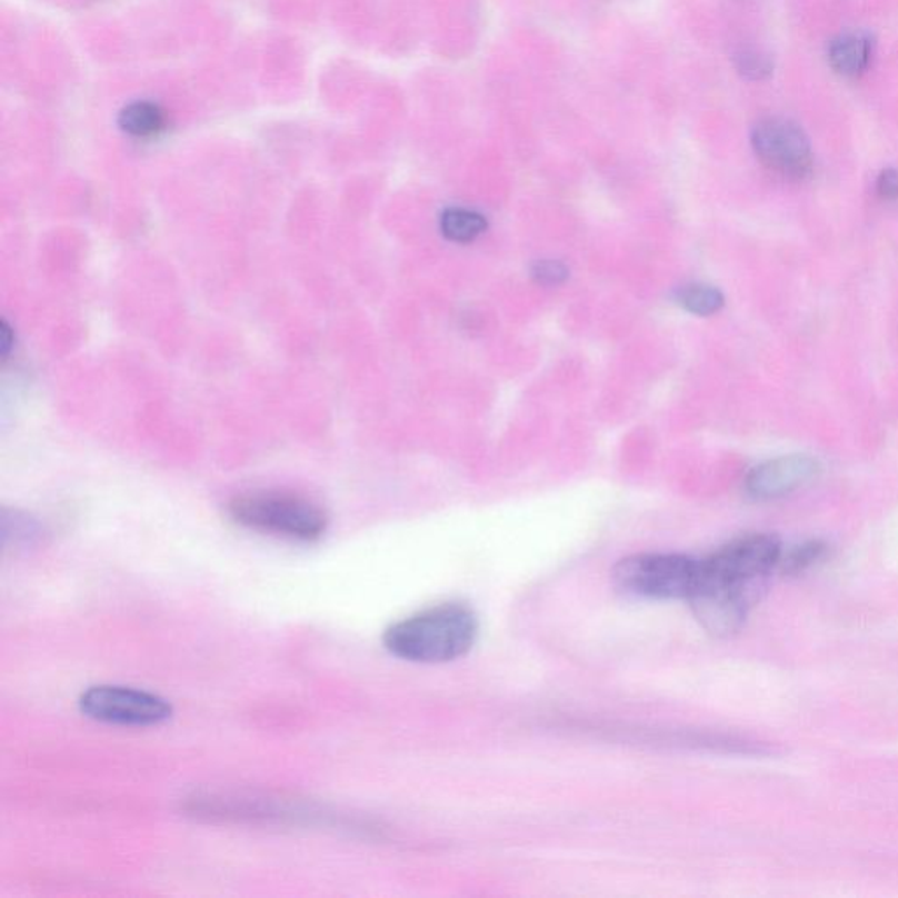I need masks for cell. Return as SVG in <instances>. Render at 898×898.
Segmentation results:
<instances>
[{
    "mask_svg": "<svg viewBox=\"0 0 898 898\" xmlns=\"http://www.w3.org/2000/svg\"><path fill=\"white\" fill-rule=\"evenodd\" d=\"M781 555L778 537L749 533L699 560L688 602L707 632L725 637L742 627Z\"/></svg>",
    "mask_w": 898,
    "mask_h": 898,
    "instance_id": "obj_1",
    "label": "cell"
},
{
    "mask_svg": "<svg viewBox=\"0 0 898 898\" xmlns=\"http://www.w3.org/2000/svg\"><path fill=\"white\" fill-rule=\"evenodd\" d=\"M478 637V618L463 603H441L391 625L385 646L391 655L417 663H442L469 653Z\"/></svg>",
    "mask_w": 898,
    "mask_h": 898,
    "instance_id": "obj_2",
    "label": "cell"
},
{
    "mask_svg": "<svg viewBox=\"0 0 898 898\" xmlns=\"http://www.w3.org/2000/svg\"><path fill=\"white\" fill-rule=\"evenodd\" d=\"M230 516L246 529L272 533L291 541H317L327 530V515L305 497L260 491L230 502Z\"/></svg>",
    "mask_w": 898,
    "mask_h": 898,
    "instance_id": "obj_3",
    "label": "cell"
},
{
    "mask_svg": "<svg viewBox=\"0 0 898 898\" xmlns=\"http://www.w3.org/2000/svg\"><path fill=\"white\" fill-rule=\"evenodd\" d=\"M699 560L685 555H636L612 570L616 587L642 599L688 600Z\"/></svg>",
    "mask_w": 898,
    "mask_h": 898,
    "instance_id": "obj_4",
    "label": "cell"
},
{
    "mask_svg": "<svg viewBox=\"0 0 898 898\" xmlns=\"http://www.w3.org/2000/svg\"><path fill=\"white\" fill-rule=\"evenodd\" d=\"M751 146L761 166L790 181L809 178L815 151L806 130L785 117L761 118L751 130Z\"/></svg>",
    "mask_w": 898,
    "mask_h": 898,
    "instance_id": "obj_5",
    "label": "cell"
},
{
    "mask_svg": "<svg viewBox=\"0 0 898 898\" xmlns=\"http://www.w3.org/2000/svg\"><path fill=\"white\" fill-rule=\"evenodd\" d=\"M80 709L92 720L121 727H154L172 716L171 704L159 695L112 685L83 691Z\"/></svg>",
    "mask_w": 898,
    "mask_h": 898,
    "instance_id": "obj_6",
    "label": "cell"
},
{
    "mask_svg": "<svg viewBox=\"0 0 898 898\" xmlns=\"http://www.w3.org/2000/svg\"><path fill=\"white\" fill-rule=\"evenodd\" d=\"M819 472L821 466L811 455H782L749 470L745 487L754 499H781L815 481Z\"/></svg>",
    "mask_w": 898,
    "mask_h": 898,
    "instance_id": "obj_7",
    "label": "cell"
},
{
    "mask_svg": "<svg viewBox=\"0 0 898 898\" xmlns=\"http://www.w3.org/2000/svg\"><path fill=\"white\" fill-rule=\"evenodd\" d=\"M872 36L866 30H848L834 38L828 44V66L836 74L857 80L869 71L874 57Z\"/></svg>",
    "mask_w": 898,
    "mask_h": 898,
    "instance_id": "obj_8",
    "label": "cell"
},
{
    "mask_svg": "<svg viewBox=\"0 0 898 898\" xmlns=\"http://www.w3.org/2000/svg\"><path fill=\"white\" fill-rule=\"evenodd\" d=\"M120 127L136 139L157 138L166 129V117L159 106L141 100L120 112Z\"/></svg>",
    "mask_w": 898,
    "mask_h": 898,
    "instance_id": "obj_9",
    "label": "cell"
},
{
    "mask_svg": "<svg viewBox=\"0 0 898 898\" xmlns=\"http://www.w3.org/2000/svg\"><path fill=\"white\" fill-rule=\"evenodd\" d=\"M441 230L449 241L470 242L487 230V220L469 209H448L441 217Z\"/></svg>",
    "mask_w": 898,
    "mask_h": 898,
    "instance_id": "obj_10",
    "label": "cell"
},
{
    "mask_svg": "<svg viewBox=\"0 0 898 898\" xmlns=\"http://www.w3.org/2000/svg\"><path fill=\"white\" fill-rule=\"evenodd\" d=\"M678 302L691 315L711 317L724 309L725 296L711 285L695 283L678 291Z\"/></svg>",
    "mask_w": 898,
    "mask_h": 898,
    "instance_id": "obj_11",
    "label": "cell"
},
{
    "mask_svg": "<svg viewBox=\"0 0 898 898\" xmlns=\"http://www.w3.org/2000/svg\"><path fill=\"white\" fill-rule=\"evenodd\" d=\"M825 555H827V545H824V542H804V545L797 546L788 553L781 555L779 567H781L782 572H788V575H800V572L811 569L818 561L824 560Z\"/></svg>",
    "mask_w": 898,
    "mask_h": 898,
    "instance_id": "obj_12",
    "label": "cell"
},
{
    "mask_svg": "<svg viewBox=\"0 0 898 898\" xmlns=\"http://www.w3.org/2000/svg\"><path fill=\"white\" fill-rule=\"evenodd\" d=\"M734 66L742 78L749 81H764L774 72V62L769 54L757 48H742L734 54Z\"/></svg>",
    "mask_w": 898,
    "mask_h": 898,
    "instance_id": "obj_13",
    "label": "cell"
},
{
    "mask_svg": "<svg viewBox=\"0 0 898 898\" xmlns=\"http://www.w3.org/2000/svg\"><path fill=\"white\" fill-rule=\"evenodd\" d=\"M532 275L539 283L553 287V285H560L561 281H566L569 271H567L563 263L557 262V260H542V262L536 263Z\"/></svg>",
    "mask_w": 898,
    "mask_h": 898,
    "instance_id": "obj_14",
    "label": "cell"
},
{
    "mask_svg": "<svg viewBox=\"0 0 898 898\" xmlns=\"http://www.w3.org/2000/svg\"><path fill=\"white\" fill-rule=\"evenodd\" d=\"M876 192L881 199L898 200V167H888L876 179Z\"/></svg>",
    "mask_w": 898,
    "mask_h": 898,
    "instance_id": "obj_15",
    "label": "cell"
},
{
    "mask_svg": "<svg viewBox=\"0 0 898 898\" xmlns=\"http://www.w3.org/2000/svg\"><path fill=\"white\" fill-rule=\"evenodd\" d=\"M13 341H11V337H9V329L8 325H2V353L8 355L9 348H11Z\"/></svg>",
    "mask_w": 898,
    "mask_h": 898,
    "instance_id": "obj_16",
    "label": "cell"
}]
</instances>
